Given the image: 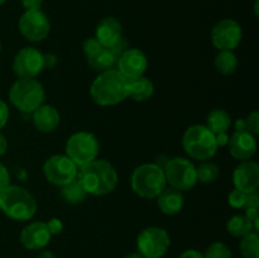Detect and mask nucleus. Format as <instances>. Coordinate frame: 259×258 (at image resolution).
<instances>
[{
    "label": "nucleus",
    "instance_id": "obj_36",
    "mask_svg": "<svg viewBox=\"0 0 259 258\" xmlns=\"http://www.w3.org/2000/svg\"><path fill=\"white\" fill-rule=\"evenodd\" d=\"M245 207H259V195L257 191L250 192V194L247 195V202H245Z\"/></svg>",
    "mask_w": 259,
    "mask_h": 258
},
{
    "label": "nucleus",
    "instance_id": "obj_10",
    "mask_svg": "<svg viewBox=\"0 0 259 258\" xmlns=\"http://www.w3.org/2000/svg\"><path fill=\"white\" fill-rule=\"evenodd\" d=\"M78 167L66 154H55L43 164V175L48 182L56 186H65L77 177Z\"/></svg>",
    "mask_w": 259,
    "mask_h": 258
},
{
    "label": "nucleus",
    "instance_id": "obj_5",
    "mask_svg": "<svg viewBox=\"0 0 259 258\" xmlns=\"http://www.w3.org/2000/svg\"><path fill=\"white\" fill-rule=\"evenodd\" d=\"M182 147L191 158L205 162L217 154L218 146L215 134L206 125H191L182 137Z\"/></svg>",
    "mask_w": 259,
    "mask_h": 258
},
{
    "label": "nucleus",
    "instance_id": "obj_7",
    "mask_svg": "<svg viewBox=\"0 0 259 258\" xmlns=\"http://www.w3.org/2000/svg\"><path fill=\"white\" fill-rule=\"evenodd\" d=\"M99 154V141L90 132H76L66 143V156L77 167H82L96 159Z\"/></svg>",
    "mask_w": 259,
    "mask_h": 258
},
{
    "label": "nucleus",
    "instance_id": "obj_12",
    "mask_svg": "<svg viewBox=\"0 0 259 258\" xmlns=\"http://www.w3.org/2000/svg\"><path fill=\"white\" fill-rule=\"evenodd\" d=\"M13 72L19 78H35L45 70V55L35 47H23L13 60Z\"/></svg>",
    "mask_w": 259,
    "mask_h": 258
},
{
    "label": "nucleus",
    "instance_id": "obj_33",
    "mask_svg": "<svg viewBox=\"0 0 259 258\" xmlns=\"http://www.w3.org/2000/svg\"><path fill=\"white\" fill-rule=\"evenodd\" d=\"M10 185V175L7 167L0 162V192L4 191Z\"/></svg>",
    "mask_w": 259,
    "mask_h": 258
},
{
    "label": "nucleus",
    "instance_id": "obj_38",
    "mask_svg": "<svg viewBox=\"0 0 259 258\" xmlns=\"http://www.w3.org/2000/svg\"><path fill=\"white\" fill-rule=\"evenodd\" d=\"M56 63H57V57L55 55H52V53L45 55V67L52 68Z\"/></svg>",
    "mask_w": 259,
    "mask_h": 258
},
{
    "label": "nucleus",
    "instance_id": "obj_11",
    "mask_svg": "<svg viewBox=\"0 0 259 258\" xmlns=\"http://www.w3.org/2000/svg\"><path fill=\"white\" fill-rule=\"evenodd\" d=\"M19 32L30 42H42L48 37L51 30L50 19L42 9L25 10L18 22Z\"/></svg>",
    "mask_w": 259,
    "mask_h": 258
},
{
    "label": "nucleus",
    "instance_id": "obj_42",
    "mask_svg": "<svg viewBox=\"0 0 259 258\" xmlns=\"http://www.w3.org/2000/svg\"><path fill=\"white\" fill-rule=\"evenodd\" d=\"M125 258H144V257L141 254V253L137 252V253H131V254L126 255Z\"/></svg>",
    "mask_w": 259,
    "mask_h": 258
},
{
    "label": "nucleus",
    "instance_id": "obj_43",
    "mask_svg": "<svg viewBox=\"0 0 259 258\" xmlns=\"http://www.w3.org/2000/svg\"><path fill=\"white\" fill-rule=\"evenodd\" d=\"M5 2H7V0H0V5H3V4H4Z\"/></svg>",
    "mask_w": 259,
    "mask_h": 258
},
{
    "label": "nucleus",
    "instance_id": "obj_25",
    "mask_svg": "<svg viewBox=\"0 0 259 258\" xmlns=\"http://www.w3.org/2000/svg\"><path fill=\"white\" fill-rule=\"evenodd\" d=\"M227 230L233 237L243 238L247 234H249V233L254 232V227H253L252 220L248 219L245 215L238 214L228 220Z\"/></svg>",
    "mask_w": 259,
    "mask_h": 258
},
{
    "label": "nucleus",
    "instance_id": "obj_29",
    "mask_svg": "<svg viewBox=\"0 0 259 258\" xmlns=\"http://www.w3.org/2000/svg\"><path fill=\"white\" fill-rule=\"evenodd\" d=\"M204 258H232V250L225 243L215 242L205 250Z\"/></svg>",
    "mask_w": 259,
    "mask_h": 258
},
{
    "label": "nucleus",
    "instance_id": "obj_9",
    "mask_svg": "<svg viewBox=\"0 0 259 258\" xmlns=\"http://www.w3.org/2000/svg\"><path fill=\"white\" fill-rule=\"evenodd\" d=\"M171 245L167 230L161 227H148L137 237V248L144 258H162Z\"/></svg>",
    "mask_w": 259,
    "mask_h": 258
},
{
    "label": "nucleus",
    "instance_id": "obj_21",
    "mask_svg": "<svg viewBox=\"0 0 259 258\" xmlns=\"http://www.w3.org/2000/svg\"><path fill=\"white\" fill-rule=\"evenodd\" d=\"M154 93L153 82L148 77L139 76L136 78H126V95L134 101H146Z\"/></svg>",
    "mask_w": 259,
    "mask_h": 258
},
{
    "label": "nucleus",
    "instance_id": "obj_41",
    "mask_svg": "<svg viewBox=\"0 0 259 258\" xmlns=\"http://www.w3.org/2000/svg\"><path fill=\"white\" fill-rule=\"evenodd\" d=\"M37 258H57L55 255V253H52L51 250H43V252H40L39 254H38Z\"/></svg>",
    "mask_w": 259,
    "mask_h": 258
},
{
    "label": "nucleus",
    "instance_id": "obj_37",
    "mask_svg": "<svg viewBox=\"0 0 259 258\" xmlns=\"http://www.w3.org/2000/svg\"><path fill=\"white\" fill-rule=\"evenodd\" d=\"M179 258H204V255H202L201 252L196 249H187L182 252Z\"/></svg>",
    "mask_w": 259,
    "mask_h": 258
},
{
    "label": "nucleus",
    "instance_id": "obj_26",
    "mask_svg": "<svg viewBox=\"0 0 259 258\" xmlns=\"http://www.w3.org/2000/svg\"><path fill=\"white\" fill-rule=\"evenodd\" d=\"M238 67V58L233 51H219L215 57V68L224 76L233 75Z\"/></svg>",
    "mask_w": 259,
    "mask_h": 258
},
{
    "label": "nucleus",
    "instance_id": "obj_28",
    "mask_svg": "<svg viewBox=\"0 0 259 258\" xmlns=\"http://www.w3.org/2000/svg\"><path fill=\"white\" fill-rule=\"evenodd\" d=\"M218 176H219V167L212 162H202L196 168L197 181L202 182V184H211V182L217 181Z\"/></svg>",
    "mask_w": 259,
    "mask_h": 258
},
{
    "label": "nucleus",
    "instance_id": "obj_4",
    "mask_svg": "<svg viewBox=\"0 0 259 258\" xmlns=\"http://www.w3.org/2000/svg\"><path fill=\"white\" fill-rule=\"evenodd\" d=\"M132 190L143 199H154L167 187L163 168L156 163L137 167L131 177Z\"/></svg>",
    "mask_w": 259,
    "mask_h": 258
},
{
    "label": "nucleus",
    "instance_id": "obj_23",
    "mask_svg": "<svg viewBox=\"0 0 259 258\" xmlns=\"http://www.w3.org/2000/svg\"><path fill=\"white\" fill-rule=\"evenodd\" d=\"M232 124V118L229 113L224 109H214L209 113L206 119V126L215 134L227 133Z\"/></svg>",
    "mask_w": 259,
    "mask_h": 258
},
{
    "label": "nucleus",
    "instance_id": "obj_6",
    "mask_svg": "<svg viewBox=\"0 0 259 258\" xmlns=\"http://www.w3.org/2000/svg\"><path fill=\"white\" fill-rule=\"evenodd\" d=\"M45 89L35 78H18L9 90V100L18 110L33 113L45 104Z\"/></svg>",
    "mask_w": 259,
    "mask_h": 258
},
{
    "label": "nucleus",
    "instance_id": "obj_2",
    "mask_svg": "<svg viewBox=\"0 0 259 258\" xmlns=\"http://www.w3.org/2000/svg\"><path fill=\"white\" fill-rule=\"evenodd\" d=\"M93 100L100 106H113L128 98L126 95V78L118 68L100 72L90 86Z\"/></svg>",
    "mask_w": 259,
    "mask_h": 258
},
{
    "label": "nucleus",
    "instance_id": "obj_15",
    "mask_svg": "<svg viewBox=\"0 0 259 258\" xmlns=\"http://www.w3.org/2000/svg\"><path fill=\"white\" fill-rule=\"evenodd\" d=\"M148 67V60L139 48H128L116 62V68L125 78H136L144 76Z\"/></svg>",
    "mask_w": 259,
    "mask_h": 258
},
{
    "label": "nucleus",
    "instance_id": "obj_35",
    "mask_svg": "<svg viewBox=\"0 0 259 258\" xmlns=\"http://www.w3.org/2000/svg\"><path fill=\"white\" fill-rule=\"evenodd\" d=\"M20 2H22L23 8L25 10H34L40 9L45 0H20Z\"/></svg>",
    "mask_w": 259,
    "mask_h": 258
},
{
    "label": "nucleus",
    "instance_id": "obj_17",
    "mask_svg": "<svg viewBox=\"0 0 259 258\" xmlns=\"http://www.w3.org/2000/svg\"><path fill=\"white\" fill-rule=\"evenodd\" d=\"M233 184L237 190L250 194L259 187V166L257 162L243 161L233 174Z\"/></svg>",
    "mask_w": 259,
    "mask_h": 258
},
{
    "label": "nucleus",
    "instance_id": "obj_30",
    "mask_svg": "<svg viewBox=\"0 0 259 258\" xmlns=\"http://www.w3.org/2000/svg\"><path fill=\"white\" fill-rule=\"evenodd\" d=\"M247 195L248 194L240 191V190L234 189L228 196V202L234 209H244L245 202H247Z\"/></svg>",
    "mask_w": 259,
    "mask_h": 258
},
{
    "label": "nucleus",
    "instance_id": "obj_13",
    "mask_svg": "<svg viewBox=\"0 0 259 258\" xmlns=\"http://www.w3.org/2000/svg\"><path fill=\"white\" fill-rule=\"evenodd\" d=\"M243 38V29L237 20L224 18L214 25L211 42L219 51H233L239 46Z\"/></svg>",
    "mask_w": 259,
    "mask_h": 258
},
{
    "label": "nucleus",
    "instance_id": "obj_34",
    "mask_svg": "<svg viewBox=\"0 0 259 258\" xmlns=\"http://www.w3.org/2000/svg\"><path fill=\"white\" fill-rule=\"evenodd\" d=\"M8 119H9V108L7 103L0 99V129L4 128L5 124L8 123Z\"/></svg>",
    "mask_w": 259,
    "mask_h": 258
},
{
    "label": "nucleus",
    "instance_id": "obj_40",
    "mask_svg": "<svg viewBox=\"0 0 259 258\" xmlns=\"http://www.w3.org/2000/svg\"><path fill=\"white\" fill-rule=\"evenodd\" d=\"M8 149V141L7 138H5V136L3 133H0V156H3V154L7 152Z\"/></svg>",
    "mask_w": 259,
    "mask_h": 258
},
{
    "label": "nucleus",
    "instance_id": "obj_39",
    "mask_svg": "<svg viewBox=\"0 0 259 258\" xmlns=\"http://www.w3.org/2000/svg\"><path fill=\"white\" fill-rule=\"evenodd\" d=\"M215 138H217L218 146H227L228 141H229V137H228L227 133L218 134V136H215Z\"/></svg>",
    "mask_w": 259,
    "mask_h": 258
},
{
    "label": "nucleus",
    "instance_id": "obj_20",
    "mask_svg": "<svg viewBox=\"0 0 259 258\" xmlns=\"http://www.w3.org/2000/svg\"><path fill=\"white\" fill-rule=\"evenodd\" d=\"M32 120L38 131L43 133H50L60 125L61 116L55 106L50 104H42L39 108L33 111Z\"/></svg>",
    "mask_w": 259,
    "mask_h": 258
},
{
    "label": "nucleus",
    "instance_id": "obj_18",
    "mask_svg": "<svg viewBox=\"0 0 259 258\" xmlns=\"http://www.w3.org/2000/svg\"><path fill=\"white\" fill-rule=\"evenodd\" d=\"M51 233L45 222L29 223L20 233V243L29 250L43 249L51 240Z\"/></svg>",
    "mask_w": 259,
    "mask_h": 258
},
{
    "label": "nucleus",
    "instance_id": "obj_14",
    "mask_svg": "<svg viewBox=\"0 0 259 258\" xmlns=\"http://www.w3.org/2000/svg\"><path fill=\"white\" fill-rule=\"evenodd\" d=\"M83 53L88 65L98 72H104L116 67L118 57L110 48L101 46L95 37L88 38L83 42Z\"/></svg>",
    "mask_w": 259,
    "mask_h": 258
},
{
    "label": "nucleus",
    "instance_id": "obj_44",
    "mask_svg": "<svg viewBox=\"0 0 259 258\" xmlns=\"http://www.w3.org/2000/svg\"><path fill=\"white\" fill-rule=\"evenodd\" d=\"M0 52H2V42H0Z\"/></svg>",
    "mask_w": 259,
    "mask_h": 258
},
{
    "label": "nucleus",
    "instance_id": "obj_22",
    "mask_svg": "<svg viewBox=\"0 0 259 258\" xmlns=\"http://www.w3.org/2000/svg\"><path fill=\"white\" fill-rule=\"evenodd\" d=\"M157 197H158L159 209L166 215L179 214L184 207V195L181 191L171 186L166 187Z\"/></svg>",
    "mask_w": 259,
    "mask_h": 258
},
{
    "label": "nucleus",
    "instance_id": "obj_16",
    "mask_svg": "<svg viewBox=\"0 0 259 258\" xmlns=\"http://www.w3.org/2000/svg\"><path fill=\"white\" fill-rule=\"evenodd\" d=\"M229 152L235 159L239 161H249L257 152V139L254 134L247 129H239L233 133L228 141Z\"/></svg>",
    "mask_w": 259,
    "mask_h": 258
},
{
    "label": "nucleus",
    "instance_id": "obj_1",
    "mask_svg": "<svg viewBox=\"0 0 259 258\" xmlns=\"http://www.w3.org/2000/svg\"><path fill=\"white\" fill-rule=\"evenodd\" d=\"M78 181L88 195L103 196L115 190L119 176L110 162L105 159H94L85 166L80 167L77 174Z\"/></svg>",
    "mask_w": 259,
    "mask_h": 258
},
{
    "label": "nucleus",
    "instance_id": "obj_19",
    "mask_svg": "<svg viewBox=\"0 0 259 258\" xmlns=\"http://www.w3.org/2000/svg\"><path fill=\"white\" fill-rule=\"evenodd\" d=\"M95 38L104 47H113L123 38V25L114 17L103 18L96 25Z\"/></svg>",
    "mask_w": 259,
    "mask_h": 258
},
{
    "label": "nucleus",
    "instance_id": "obj_31",
    "mask_svg": "<svg viewBox=\"0 0 259 258\" xmlns=\"http://www.w3.org/2000/svg\"><path fill=\"white\" fill-rule=\"evenodd\" d=\"M245 129L248 132H250L252 134L257 136L259 133V113L258 111H253L252 114L248 115V118L245 119Z\"/></svg>",
    "mask_w": 259,
    "mask_h": 258
},
{
    "label": "nucleus",
    "instance_id": "obj_24",
    "mask_svg": "<svg viewBox=\"0 0 259 258\" xmlns=\"http://www.w3.org/2000/svg\"><path fill=\"white\" fill-rule=\"evenodd\" d=\"M60 195L62 197V200L67 204L71 205H77L81 202L85 201L86 196H88V192L85 191V189L82 187L81 182L78 181V179L76 177L73 181H71L70 184L65 185V186H61Z\"/></svg>",
    "mask_w": 259,
    "mask_h": 258
},
{
    "label": "nucleus",
    "instance_id": "obj_8",
    "mask_svg": "<svg viewBox=\"0 0 259 258\" xmlns=\"http://www.w3.org/2000/svg\"><path fill=\"white\" fill-rule=\"evenodd\" d=\"M167 184L179 191H189L197 184L196 167L184 157L168 159L163 166Z\"/></svg>",
    "mask_w": 259,
    "mask_h": 258
},
{
    "label": "nucleus",
    "instance_id": "obj_3",
    "mask_svg": "<svg viewBox=\"0 0 259 258\" xmlns=\"http://www.w3.org/2000/svg\"><path fill=\"white\" fill-rule=\"evenodd\" d=\"M0 210L10 219L25 222L37 212V201L24 187L9 185L0 192Z\"/></svg>",
    "mask_w": 259,
    "mask_h": 258
},
{
    "label": "nucleus",
    "instance_id": "obj_27",
    "mask_svg": "<svg viewBox=\"0 0 259 258\" xmlns=\"http://www.w3.org/2000/svg\"><path fill=\"white\" fill-rule=\"evenodd\" d=\"M240 253L243 258H259V235L257 232H252L240 240Z\"/></svg>",
    "mask_w": 259,
    "mask_h": 258
},
{
    "label": "nucleus",
    "instance_id": "obj_32",
    "mask_svg": "<svg viewBox=\"0 0 259 258\" xmlns=\"http://www.w3.org/2000/svg\"><path fill=\"white\" fill-rule=\"evenodd\" d=\"M46 224H47V228L48 230H50L51 235L60 234L63 229V223L61 222V219H58V218H51Z\"/></svg>",
    "mask_w": 259,
    "mask_h": 258
}]
</instances>
